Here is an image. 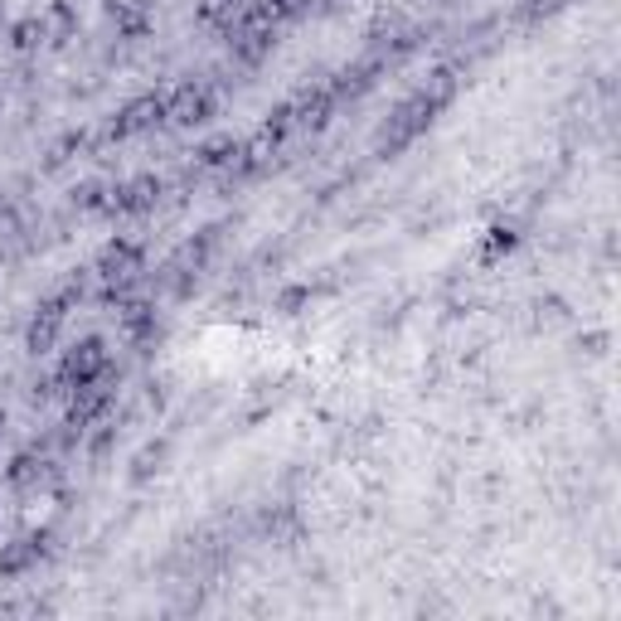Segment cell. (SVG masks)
Masks as SVG:
<instances>
[{
  "label": "cell",
  "mask_w": 621,
  "mask_h": 621,
  "mask_svg": "<svg viewBox=\"0 0 621 621\" xmlns=\"http://www.w3.org/2000/svg\"><path fill=\"white\" fill-rule=\"evenodd\" d=\"M107 374H112V354H107V340H102V335L78 340V345L64 354V364H58V384H64V388L102 384Z\"/></svg>",
  "instance_id": "obj_1"
},
{
  "label": "cell",
  "mask_w": 621,
  "mask_h": 621,
  "mask_svg": "<svg viewBox=\"0 0 621 621\" xmlns=\"http://www.w3.org/2000/svg\"><path fill=\"white\" fill-rule=\"evenodd\" d=\"M155 205H161V180L155 175H136L107 195V209L112 214H151Z\"/></svg>",
  "instance_id": "obj_2"
},
{
  "label": "cell",
  "mask_w": 621,
  "mask_h": 621,
  "mask_svg": "<svg viewBox=\"0 0 621 621\" xmlns=\"http://www.w3.org/2000/svg\"><path fill=\"white\" fill-rule=\"evenodd\" d=\"M165 112L175 117L180 127H205L214 117V98H209V88L184 83V88H175V98H165Z\"/></svg>",
  "instance_id": "obj_3"
},
{
  "label": "cell",
  "mask_w": 621,
  "mask_h": 621,
  "mask_svg": "<svg viewBox=\"0 0 621 621\" xmlns=\"http://www.w3.org/2000/svg\"><path fill=\"white\" fill-rule=\"evenodd\" d=\"M170 112H165V98H155V92H146V98H136L127 112H121L112 127H107V136H132V132H151L161 127Z\"/></svg>",
  "instance_id": "obj_4"
},
{
  "label": "cell",
  "mask_w": 621,
  "mask_h": 621,
  "mask_svg": "<svg viewBox=\"0 0 621 621\" xmlns=\"http://www.w3.org/2000/svg\"><path fill=\"white\" fill-rule=\"evenodd\" d=\"M98 272H102V282H132V277L142 272V247L127 243V238L107 243L98 253Z\"/></svg>",
  "instance_id": "obj_5"
},
{
  "label": "cell",
  "mask_w": 621,
  "mask_h": 621,
  "mask_svg": "<svg viewBox=\"0 0 621 621\" xmlns=\"http://www.w3.org/2000/svg\"><path fill=\"white\" fill-rule=\"evenodd\" d=\"M44 553H49V534H29V539L5 543V553H0V578H20V573H29Z\"/></svg>",
  "instance_id": "obj_6"
},
{
  "label": "cell",
  "mask_w": 621,
  "mask_h": 621,
  "mask_svg": "<svg viewBox=\"0 0 621 621\" xmlns=\"http://www.w3.org/2000/svg\"><path fill=\"white\" fill-rule=\"evenodd\" d=\"M58 325H64V310H58L54 301H44V306H39V316L29 321V331H25L29 354H49V350L58 345Z\"/></svg>",
  "instance_id": "obj_7"
},
{
  "label": "cell",
  "mask_w": 621,
  "mask_h": 621,
  "mask_svg": "<svg viewBox=\"0 0 621 621\" xmlns=\"http://www.w3.org/2000/svg\"><path fill=\"white\" fill-rule=\"evenodd\" d=\"M39 29H44V39H49V44H64V39L78 35V10L68 5V0H49L44 15H39Z\"/></svg>",
  "instance_id": "obj_8"
},
{
  "label": "cell",
  "mask_w": 621,
  "mask_h": 621,
  "mask_svg": "<svg viewBox=\"0 0 621 621\" xmlns=\"http://www.w3.org/2000/svg\"><path fill=\"white\" fill-rule=\"evenodd\" d=\"M331 112H335V92H325V88H316V92H306V98L291 107V117L301 121V127H325V121H331Z\"/></svg>",
  "instance_id": "obj_9"
},
{
  "label": "cell",
  "mask_w": 621,
  "mask_h": 621,
  "mask_svg": "<svg viewBox=\"0 0 621 621\" xmlns=\"http://www.w3.org/2000/svg\"><path fill=\"white\" fill-rule=\"evenodd\" d=\"M49 476V461H39L35 452H20L10 466H5V486L15 490H29V486H39V480Z\"/></svg>",
  "instance_id": "obj_10"
},
{
  "label": "cell",
  "mask_w": 621,
  "mask_h": 621,
  "mask_svg": "<svg viewBox=\"0 0 621 621\" xmlns=\"http://www.w3.org/2000/svg\"><path fill=\"white\" fill-rule=\"evenodd\" d=\"M121 331H127V340H151L155 335V306L151 301H121Z\"/></svg>",
  "instance_id": "obj_11"
},
{
  "label": "cell",
  "mask_w": 621,
  "mask_h": 621,
  "mask_svg": "<svg viewBox=\"0 0 621 621\" xmlns=\"http://www.w3.org/2000/svg\"><path fill=\"white\" fill-rule=\"evenodd\" d=\"M515 243H520V233L515 228H505V224H495L486 233V247H480V258L495 262V258H505V253H515Z\"/></svg>",
  "instance_id": "obj_12"
},
{
  "label": "cell",
  "mask_w": 621,
  "mask_h": 621,
  "mask_svg": "<svg viewBox=\"0 0 621 621\" xmlns=\"http://www.w3.org/2000/svg\"><path fill=\"white\" fill-rule=\"evenodd\" d=\"M233 155H238V142L233 136H214V142L199 146V165H233Z\"/></svg>",
  "instance_id": "obj_13"
},
{
  "label": "cell",
  "mask_w": 621,
  "mask_h": 621,
  "mask_svg": "<svg viewBox=\"0 0 621 621\" xmlns=\"http://www.w3.org/2000/svg\"><path fill=\"white\" fill-rule=\"evenodd\" d=\"M107 195H112L107 184L88 180V184H78V190H73V205H78V209H107Z\"/></svg>",
  "instance_id": "obj_14"
},
{
  "label": "cell",
  "mask_w": 621,
  "mask_h": 621,
  "mask_svg": "<svg viewBox=\"0 0 621 621\" xmlns=\"http://www.w3.org/2000/svg\"><path fill=\"white\" fill-rule=\"evenodd\" d=\"M165 457H170V447H165V442H151L146 452L136 457V471H132V476H136V480H146L151 471H161V461H165Z\"/></svg>",
  "instance_id": "obj_15"
},
{
  "label": "cell",
  "mask_w": 621,
  "mask_h": 621,
  "mask_svg": "<svg viewBox=\"0 0 621 621\" xmlns=\"http://www.w3.org/2000/svg\"><path fill=\"white\" fill-rule=\"evenodd\" d=\"M310 297H316L310 287H287L282 297H277V310H282V316H301V306H306Z\"/></svg>",
  "instance_id": "obj_16"
},
{
  "label": "cell",
  "mask_w": 621,
  "mask_h": 621,
  "mask_svg": "<svg viewBox=\"0 0 621 621\" xmlns=\"http://www.w3.org/2000/svg\"><path fill=\"white\" fill-rule=\"evenodd\" d=\"M39 39H44V29H39V20H20V25L10 29V44H15V49H35Z\"/></svg>",
  "instance_id": "obj_17"
},
{
  "label": "cell",
  "mask_w": 621,
  "mask_h": 621,
  "mask_svg": "<svg viewBox=\"0 0 621 621\" xmlns=\"http://www.w3.org/2000/svg\"><path fill=\"white\" fill-rule=\"evenodd\" d=\"M5 214H10V195L0 190V219H5Z\"/></svg>",
  "instance_id": "obj_18"
},
{
  "label": "cell",
  "mask_w": 621,
  "mask_h": 621,
  "mask_svg": "<svg viewBox=\"0 0 621 621\" xmlns=\"http://www.w3.org/2000/svg\"><path fill=\"white\" fill-rule=\"evenodd\" d=\"M219 5H238V0H219Z\"/></svg>",
  "instance_id": "obj_19"
},
{
  "label": "cell",
  "mask_w": 621,
  "mask_h": 621,
  "mask_svg": "<svg viewBox=\"0 0 621 621\" xmlns=\"http://www.w3.org/2000/svg\"><path fill=\"white\" fill-rule=\"evenodd\" d=\"M0 423H5V413H0Z\"/></svg>",
  "instance_id": "obj_20"
},
{
  "label": "cell",
  "mask_w": 621,
  "mask_h": 621,
  "mask_svg": "<svg viewBox=\"0 0 621 621\" xmlns=\"http://www.w3.org/2000/svg\"><path fill=\"white\" fill-rule=\"evenodd\" d=\"M0 20H5V15H0Z\"/></svg>",
  "instance_id": "obj_21"
}]
</instances>
